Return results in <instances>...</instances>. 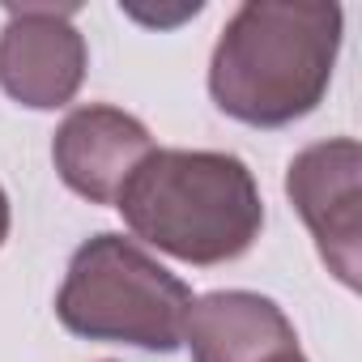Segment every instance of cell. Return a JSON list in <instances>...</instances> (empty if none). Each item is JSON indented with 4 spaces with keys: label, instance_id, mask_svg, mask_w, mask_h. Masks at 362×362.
<instances>
[{
    "label": "cell",
    "instance_id": "obj_3",
    "mask_svg": "<svg viewBox=\"0 0 362 362\" xmlns=\"http://www.w3.org/2000/svg\"><path fill=\"white\" fill-rule=\"evenodd\" d=\"M188 307L192 290L184 281L162 269L145 247L111 230L86 239L73 252L56 294V315L73 337L162 354L184 345Z\"/></svg>",
    "mask_w": 362,
    "mask_h": 362
},
{
    "label": "cell",
    "instance_id": "obj_9",
    "mask_svg": "<svg viewBox=\"0 0 362 362\" xmlns=\"http://www.w3.org/2000/svg\"><path fill=\"white\" fill-rule=\"evenodd\" d=\"M273 362H307V358H303V349H290V354H281V358H273Z\"/></svg>",
    "mask_w": 362,
    "mask_h": 362
},
{
    "label": "cell",
    "instance_id": "obj_6",
    "mask_svg": "<svg viewBox=\"0 0 362 362\" xmlns=\"http://www.w3.org/2000/svg\"><path fill=\"white\" fill-rule=\"evenodd\" d=\"M149 128L107 103H90L64 115L52 136V162L60 179L90 205H115L128 175L153 153Z\"/></svg>",
    "mask_w": 362,
    "mask_h": 362
},
{
    "label": "cell",
    "instance_id": "obj_8",
    "mask_svg": "<svg viewBox=\"0 0 362 362\" xmlns=\"http://www.w3.org/2000/svg\"><path fill=\"white\" fill-rule=\"evenodd\" d=\"M5 239H9V197L0 188V247H5Z\"/></svg>",
    "mask_w": 362,
    "mask_h": 362
},
{
    "label": "cell",
    "instance_id": "obj_4",
    "mask_svg": "<svg viewBox=\"0 0 362 362\" xmlns=\"http://www.w3.org/2000/svg\"><path fill=\"white\" fill-rule=\"evenodd\" d=\"M362 149L354 136L307 145L286 166V197L307 222L328 273L358 290L362 273Z\"/></svg>",
    "mask_w": 362,
    "mask_h": 362
},
{
    "label": "cell",
    "instance_id": "obj_2",
    "mask_svg": "<svg viewBox=\"0 0 362 362\" xmlns=\"http://www.w3.org/2000/svg\"><path fill=\"white\" fill-rule=\"evenodd\" d=\"M128 230L184 260H239L264 226V201L243 158L218 149H153L115 197Z\"/></svg>",
    "mask_w": 362,
    "mask_h": 362
},
{
    "label": "cell",
    "instance_id": "obj_5",
    "mask_svg": "<svg viewBox=\"0 0 362 362\" xmlns=\"http://www.w3.org/2000/svg\"><path fill=\"white\" fill-rule=\"evenodd\" d=\"M77 5H9L0 30V90L30 111L69 107L86 81V39Z\"/></svg>",
    "mask_w": 362,
    "mask_h": 362
},
{
    "label": "cell",
    "instance_id": "obj_7",
    "mask_svg": "<svg viewBox=\"0 0 362 362\" xmlns=\"http://www.w3.org/2000/svg\"><path fill=\"white\" fill-rule=\"evenodd\" d=\"M184 341L192 362H273L298 349L286 311L252 290H214L192 298Z\"/></svg>",
    "mask_w": 362,
    "mask_h": 362
},
{
    "label": "cell",
    "instance_id": "obj_1",
    "mask_svg": "<svg viewBox=\"0 0 362 362\" xmlns=\"http://www.w3.org/2000/svg\"><path fill=\"white\" fill-rule=\"evenodd\" d=\"M341 52V5L247 0L209 60L214 103L252 128H286L320 107Z\"/></svg>",
    "mask_w": 362,
    "mask_h": 362
}]
</instances>
